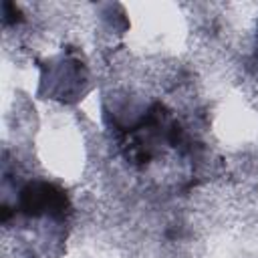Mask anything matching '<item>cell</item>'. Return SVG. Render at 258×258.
<instances>
[{"label":"cell","instance_id":"1","mask_svg":"<svg viewBox=\"0 0 258 258\" xmlns=\"http://www.w3.org/2000/svg\"><path fill=\"white\" fill-rule=\"evenodd\" d=\"M20 212L26 216H52L60 218L64 216L69 208V200L60 187L48 181H32L20 191L18 202Z\"/></svg>","mask_w":258,"mask_h":258}]
</instances>
